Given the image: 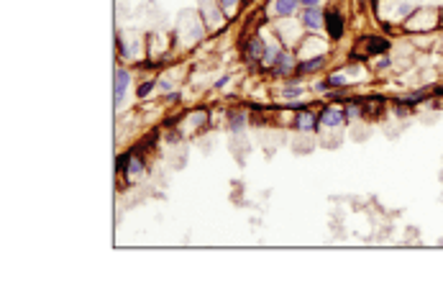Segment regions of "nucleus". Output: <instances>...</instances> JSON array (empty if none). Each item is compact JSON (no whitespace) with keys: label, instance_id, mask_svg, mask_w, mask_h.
I'll list each match as a JSON object with an SVG mask.
<instances>
[{"label":"nucleus","instance_id":"f257e3e1","mask_svg":"<svg viewBox=\"0 0 443 300\" xmlns=\"http://www.w3.org/2000/svg\"><path fill=\"white\" fill-rule=\"evenodd\" d=\"M326 28L331 39H341L343 36V15L338 10H328L326 13Z\"/></svg>","mask_w":443,"mask_h":300},{"label":"nucleus","instance_id":"f03ea898","mask_svg":"<svg viewBox=\"0 0 443 300\" xmlns=\"http://www.w3.org/2000/svg\"><path fill=\"white\" fill-rule=\"evenodd\" d=\"M346 121V111H341L338 105H331V108H326L321 113V126H341V123Z\"/></svg>","mask_w":443,"mask_h":300},{"label":"nucleus","instance_id":"7ed1b4c3","mask_svg":"<svg viewBox=\"0 0 443 300\" xmlns=\"http://www.w3.org/2000/svg\"><path fill=\"white\" fill-rule=\"evenodd\" d=\"M323 21H326V15H323L321 10H318L315 5H313V8H308V10L303 13V23H305L308 28H321V23H323Z\"/></svg>","mask_w":443,"mask_h":300},{"label":"nucleus","instance_id":"20e7f679","mask_svg":"<svg viewBox=\"0 0 443 300\" xmlns=\"http://www.w3.org/2000/svg\"><path fill=\"white\" fill-rule=\"evenodd\" d=\"M264 41L259 39V36H254L249 44H246V57H249L251 62H256V59H264Z\"/></svg>","mask_w":443,"mask_h":300},{"label":"nucleus","instance_id":"39448f33","mask_svg":"<svg viewBox=\"0 0 443 300\" xmlns=\"http://www.w3.org/2000/svg\"><path fill=\"white\" fill-rule=\"evenodd\" d=\"M128 82H131V75L126 72V69H120V72L115 75V103L123 100V93H126Z\"/></svg>","mask_w":443,"mask_h":300},{"label":"nucleus","instance_id":"423d86ee","mask_svg":"<svg viewBox=\"0 0 443 300\" xmlns=\"http://www.w3.org/2000/svg\"><path fill=\"white\" fill-rule=\"evenodd\" d=\"M318 123H321V118H315L313 113H300L297 116V129H303V131L318 129Z\"/></svg>","mask_w":443,"mask_h":300},{"label":"nucleus","instance_id":"0eeeda50","mask_svg":"<svg viewBox=\"0 0 443 300\" xmlns=\"http://www.w3.org/2000/svg\"><path fill=\"white\" fill-rule=\"evenodd\" d=\"M297 8V0H277L274 3V13L279 18H285V15H292V10Z\"/></svg>","mask_w":443,"mask_h":300},{"label":"nucleus","instance_id":"6e6552de","mask_svg":"<svg viewBox=\"0 0 443 300\" xmlns=\"http://www.w3.org/2000/svg\"><path fill=\"white\" fill-rule=\"evenodd\" d=\"M144 172V162H141V156H128L126 159V177H136V174Z\"/></svg>","mask_w":443,"mask_h":300},{"label":"nucleus","instance_id":"1a4fd4ad","mask_svg":"<svg viewBox=\"0 0 443 300\" xmlns=\"http://www.w3.org/2000/svg\"><path fill=\"white\" fill-rule=\"evenodd\" d=\"M366 46H369V54H379V51L387 49V41L379 36H366Z\"/></svg>","mask_w":443,"mask_h":300},{"label":"nucleus","instance_id":"9d476101","mask_svg":"<svg viewBox=\"0 0 443 300\" xmlns=\"http://www.w3.org/2000/svg\"><path fill=\"white\" fill-rule=\"evenodd\" d=\"M282 59V51H279V46H269L267 51H264V62L267 64H277Z\"/></svg>","mask_w":443,"mask_h":300},{"label":"nucleus","instance_id":"9b49d317","mask_svg":"<svg viewBox=\"0 0 443 300\" xmlns=\"http://www.w3.org/2000/svg\"><path fill=\"white\" fill-rule=\"evenodd\" d=\"M321 64H323V57H313L310 62H303V64H300V72H313V69H318Z\"/></svg>","mask_w":443,"mask_h":300},{"label":"nucleus","instance_id":"f8f14e48","mask_svg":"<svg viewBox=\"0 0 443 300\" xmlns=\"http://www.w3.org/2000/svg\"><path fill=\"white\" fill-rule=\"evenodd\" d=\"M292 64H295V59H292L290 54H282V59H279L274 67H277V72H287V69H290Z\"/></svg>","mask_w":443,"mask_h":300},{"label":"nucleus","instance_id":"ddd939ff","mask_svg":"<svg viewBox=\"0 0 443 300\" xmlns=\"http://www.w3.org/2000/svg\"><path fill=\"white\" fill-rule=\"evenodd\" d=\"M328 85H333V87H343V85H346V77H343V75H331Z\"/></svg>","mask_w":443,"mask_h":300},{"label":"nucleus","instance_id":"4468645a","mask_svg":"<svg viewBox=\"0 0 443 300\" xmlns=\"http://www.w3.org/2000/svg\"><path fill=\"white\" fill-rule=\"evenodd\" d=\"M359 116H361L359 105H348V108H346V118H359Z\"/></svg>","mask_w":443,"mask_h":300},{"label":"nucleus","instance_id":"2eb2a0df","mask_svg":"<svg viewBox=\"0 0 443 300\" xmlns=\"http://www.w3.org/2000/svg\"><path fill=\"white\" fill-rule=\"evenodd\" d=\"M295 95H300V87H297V85L285 87V98H295Z\"/></svg>","mask_w":443,"mask_h":300},{"label":"nucleus","instance_id":"dca6fc26","mask_svg":"<svg viewBox=\"0 0 443 300\" xmlns=\"http://www.w3.org/2000/svg\"><path fill=\"white\" fill-rule=\"evenodd\" d=\"M221 5H223V10H233L238 5V0H221Z\"/></svg>","mask_w":443,"mask_h":300},{"label":"nucleus","instance_id":"f3484780","mask_svg":"<svg viewBox=\"0 0 443 300\" xmlns=\"http://www.w3.org/2000/svg\"><path fill=\"white\" fill-rule=\"evenodd\" d=\"M149 90H151V82H146V85H141V87H138V95H141V98H144V95H149Z\"/></svg>","mask_w":443,"mask_h":300},{"label":"nucleus","instance_id":"a211bd4d","mask_svg":"<svg viewBox=\"0 0 443 300\" xmlns=\"http://www.w3.org/2000/svg\"><path fill=\"white\" fill-rule=\"evenodd\" d=\"M243 126V116H233V129H241Z\"/></svg>","mask_w":443,"mask_h":300},{"label":"nucleus","instance_id":"6ab92c4d","mask_svg":"<svg viewBox=\"0 0 443 300\" xmlns=\"http://www.w3.org/2000/svg\"><path fill=\"white\" fill-rule=\"evenodd\" d=\"M300 3H303V5H308V8H313V5H318V3H321V0H300Z\"/></svg>","mask_w":443,"mask_h":300},{"label":"nucleus","instance_id":"aec40b11","mask_svg":"<svg viewBox=\"0 0 443 300\" xmlns=\"http://www.w3.org/2000/svg\"><path fill=\"white\" fill-rule=\"evenodd\" d=\"M441 26H443V15H441Z\"/></svg>","mask_w":443,"mask_h":300},{"label":"nucleus","instance_id":"412c9836","mask_svg":"<svg viewBox=\"0 0 443 300\" xmlns=\"http://www.w3.org/2000/svg\"><path fill=\"white\" fill-rule=\"evenodd\" d=\"M361 3H364V0H361Z\"/></svg>","mask_w":443,"mask_h":300}]
</instances>
